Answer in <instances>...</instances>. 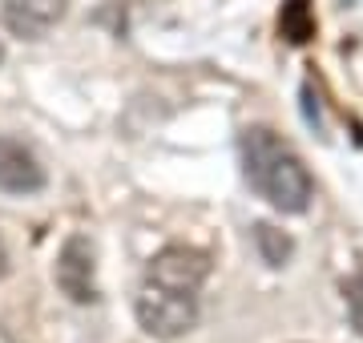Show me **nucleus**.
Returning <instances> with one entry per match:
<instances>
[{
  "instance_id": "1",
  "label": "nucleus",
  "mask_w": 363,
  "mask_h": 343,
  "mask_svg": "<svg viewBox=\"0 0 363 343\" xmlns=\"http://www.w3.org/2000/svg\"><path fill=\"white\" fill-rule=\"evenodd\" d=\"M238 154H242V174H247L250 190L267 206H274L279 214H303L311 206L315 182L307 174V162L298 158L295 145L283 142L274 130H267V125L242 130Z\"/></svg>"
},
{
  "instance_id": "2",
  "label": "nucleus",
  "mask_w": 363,
  "mask_h": 343,
  "mask_svg": "<svg viewBox=\"0 0 363 343\" xmlns=\"http://www.w3.org/2000/svg\"><path fill=\"white\" fill-rule=\"evenodd\" d=\"M133 315H138V327L154 339L169 343V339H182L198 327V295L194 291H174V287H162V283H150L145 279L138 287V299H133Z\"/></svg>"
},
{
  "instance_id": "3",
  "label": "nucleus",
  "mask_w": 363,
  "mask_h": 343,
  "mask_svg": "<svg viewBox=\"0 0 363 343\" xmlns=\"http://www.w3.org/2000/svg\"><path fill=\"white\" fill-rule=\"evenodd\" d=\"M52 275H57V287H61V295L69 303L89 307L101 299V291H97V254H93V242L85 235L65 238V247L57 251Z\"/></svg>"
},
{
  "instance_id": "4",
  "label": "nucleus",
  "mask_w": 363,
  "mask_h": 343,
  "mask_svg": "<svg viewBox=\"0 0 363 343\" xmlns=\"http://www.w3.org/2000/svg\"><path fill=\"white\" fill-rule=\"evenodd\" d=\"M145 279L150 283H162V287L174 291H202V283L210 279V259L194 247H162V251L150 259L145 266Z\"/></svg>"
},
{
  "instance_id": "5",
  "label": "nucleus",
  "mask_w": 363,
  "mask_h": 343,
  "mask_svg": "<svg viewBox=\"0 0 363 343\" xmlns=\"http://www.w3.org/2000/svg\"><path fill=\"white\" fill-rule=\"evenodd\" d=\"M45 182H49V174L33 154V145H25L21 137H0V190L28 198V194H40Z\"/></svg>"
},
{
  "instance_id": "6",
  "label": "nucleus",
  "mask_w": 363,
  "mask_h": 343,
  "mask_svg": "<svg viewBox=\"0 0 363 343\" xmlns=\"http://www.w3.org/2000/svg\"><path fill=\"white\" fill-rule=\"evenodd\" d=\"M65 13H69V0H4L0 21L21 40H45L65 21Z\"/></svg>"
},
{
  "instance_id": "7",
  "label": "nucleus",
  "mask_w": 363,
  "mask_h": 343,
  "mask_svg": "<svg viewBox=\"0 0 363 343\" xmlns=\"http://www.w3.org/2000/svg\"><path fill=\"white\" fill-rule=\"evenodd\" d=\"M279 33L286 45H307L315 37V13L311 0H286L283 13H279Z\"/></svg>"
},
{
  "instance_id": "8",
  "label": "nucleus",
  "mask_w": 363,
  "mask_h": 343,
  "mask_svg": "<svg viewBox=\"0 0 363 343\" xmlns=\"http://www.w3.org/2000/svg\"><path fill=\"white\" fill-rule=\"evenodd\" d=\"M255 247H259V254H262L267 266H286V259L295 254V238L283 235V230L271 226V223H259L255 226Z\"/></svg>"
},
{
  "instance_id": "9",
  "label": "nucleus",
  "mask_w": 363,
  "mask_h": 343,
  "mask_svg": "<svg viewBox=\"0 0 363 343\" xmlns=\"http://www.w3.org/2000/svg\"><path fill=\"white\" fill-rule=\"evenodd\" d=\"M343 299H347V315H351V327L363 335V271L359 275L347 279V287H343Z\"/></svg>"
},
{
  "instance_id": "10",
  "label": "nucleus",
  "mask_w": 363,
  "mask_h": 343,
  "mask_svg": "<svg viewBox=\"0 0 363 343\" xmlns=\"http://www.w3.org/2000/svg\"><path fill=\"white\" fill-rule=\"evenodd\" d=\"M4 271H9V251H4V238H0V279H4Z\"/></svg>"
},
{
  "instance_id": "11",
  "label": "nucleus",
  "mask_w": 363,
  "mask_h": 343,
  "mask_svg": "<svg viewBox=\"0 0 363 343\" xmlns=\"http://www.w3.org/2000/svg\"><path fill=\"white\" fill-rule=\"evenodd\" d=\"M0 65H4V40H0Z\"/></svg>"
}]
</instances>
